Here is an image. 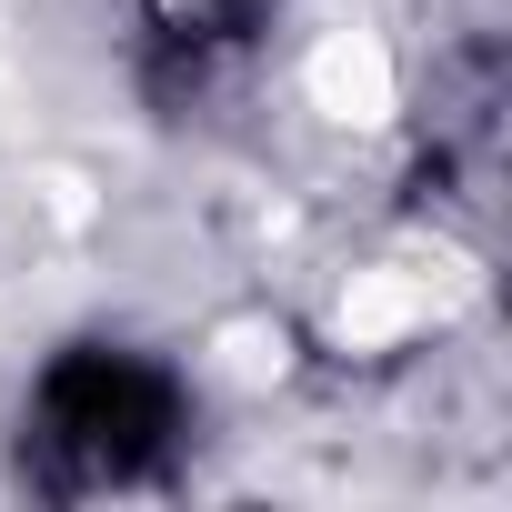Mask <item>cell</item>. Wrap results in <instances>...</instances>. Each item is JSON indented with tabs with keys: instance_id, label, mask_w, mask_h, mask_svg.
Returning <instances> with one entry per match:
<instances>
[{
	"instance_id": "1",
	"label": "cell",
	"mask_w": 512,
	"mask_h": 512,
	"mask_svg": "<svg viewBox=\"0 0 512 512\" xmlns=\"http://www.w3.org/2000/svg\"><path fill=\"white\" fill-rule=\"evenodd\" d=\"M181 442V382L141 352L81 342L41 372L31 392V432L21 462L41 472V492H101V482H141L161 472Z\"/></svg>"
},
{
	"instance_id": "2",
	"label": "cell",
	"mask_w": 512,
	"mask_h": 512,
	"mask_svg": "<svg viewBox=\"0 0 512 512\" xmlns=\"http://www.w3.org/2000/svg\"><path fill=\"white\" fill-rule=\"evenodd\" d=\"M181 21H191V31H211V41L231 51V41H251V31L272 21V0H181Z\"/></svg>"
}]
</instances>
